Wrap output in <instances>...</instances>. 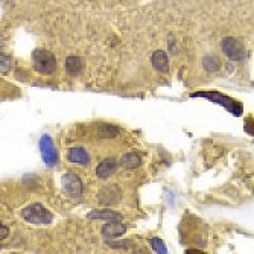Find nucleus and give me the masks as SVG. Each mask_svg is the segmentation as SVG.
<instances>
[{
	"label": "nucleus",
	"mask_w": 254,
	"mask_h": 254,
	"mask_svg": "<svg viewBox=\"0 0 254 254\" xmlns=\"http://www.w3.org/2000/svg\"><path fill=\"white\" fill-rule=\"evenodd\" d=\"M34 69L41 75H52L57 69V58L47 50H35L32 55Z\"/></svg>",
	"instance_id": "1"
},
{
	"label": "nucleus",
	"mask_w": 254,
	"mask_h": 254,
	"mask_svg": "<svg viewBox=\"0 0 254 254\" xmlns=\"http://www.w3.org/2000/svg\"><path fill=\"white\" fill-rule=\"evenodd\" d=\"M23 219L31 222V224H50L53 221V215L43 207L40 203H35L28 206L23 212H22Z\"/></svg>",
	"instance_id": "2"
},
{
	"label": "nucleus",
	"mask_w": 254,
	"mask_h": 254,
	"mask_svg": "<svg viewBox=\"0 0 254 254\" xmlns=\"http://www.w3.org/2000/svg\"><path fill=\"white\" fill-rule=\"evenodd\" d=\"M221 47H222V52L233 61H242L247 57V49L242 44V41H239L238 38H233V37L224 38L221 43Z\"/></svg>",
	"instance_id": "3"
},
{
	"label": "nucleus",
	"mask_w": 254,
	"mask_h": 254,
	"mask_svg": "<svg viewBox=\"0 0 254 254\" xmlns=\"http://www.w3.org/2000/svg\"><path fill=\"white\" fill-rule=\"evenodd\" d=\"M193 96H203V98H209L210 101H213V102H218V104H221V105H224L228 111H231L233 114H236V116H241L242 114V105L241 104H238V102H234V101H231L230 98H227V96H222L221 93H206V92H201V93H196V95H193Z\"/></svg>",
	"instance_id": "4"
},
{
	"label": "nucleus",
	"mask_w": 254,
	"mask_h": 254,
	"mask_svg": "<svg viewBox=\"0 0 254 254\" xmlns=\"http://www.w3.org/2000/svg\"><path fill=\"white\" fill-rule=\"evenodd\" d=\"M40 152H41V157L47 165H55L57 163L58 152H57L55 145H53V142L49 136H43L40 139Z\"/></svg>",
	"instance_id": "5"
},
{
	"label": "nucleus",
	"mask_w": 254,
	"mask_h": 254,
	"mask_svg": "<svg viewBox=\"0 0 254 254\" xmlns=\"http://www.w3.org/2000/svg\"><path fill=\"white\" fill-rule=\"evenodd\" d=\"M63 186H64V190L72 196H81L82 193V181L76 174L69 172L63 175Z\"/></svg>",
	"instance_id": "6"
},
{
	"label": "nucleus",
	"mask_w": 254,
	"mask_h": 254,
	"mask_svg": "<svg viewBox=\"0 0 254 254\" xmlns=\"http://www.w3.org/2000/svg\"><path fill=\"white\" fill-rule=\"evenodd\" d=\"M116 169H117V163L113 158H107L102 163H99V166L96 168V175L98 178L107 180L116 172Z\"/></svg>",
	"instance_id": "7"
},
{
	"label": "nucleus",
	"mask_w": 254,
	"mask_h": 254,
	"mask_svg": "<svg viewBox=\"0 0 254 254\" xmlns=\"http://www.w3.org/2000/svg\"><path fill=\"white\" fill-rule=\"evenodd\" d=\"M152 66H154L155 70L166 73L168 67H169V61H168V55H166V53L163 52V50H155L152 53Z\"/></svg>",
	"instance_id": "8"
},
{
	"label": "nucleus",
	"mask_w": 254,
	"mask_h": 254,
	"mask_svg": "<svg viewBox=\"0 0 254 254\" xmlns=\"http://www.w3.org/2000/svg\"><path fill=\"white\" fill-rule=\"evenodd\" d=\"M125 225L122 224H117L116 221H111V224H107L104 225L102 228V234H104V238L107 239H111V238H119V236H122L125 233Z\"/></svg>",
	"instance_id": "9"
},
{
	"label": "nucleus",
	"mask_w": 254,
	"mask_h": 254,
	"mask_svg": "<svg viewBox=\"0 0 254 254\" xmlns=\"http://www.w3.org/2000/svg\"><path fill=\"white\" fill-rule=\"evenodd\" d=\"M67 158L72 163H79V165H88L90 163V155L84 148H72L67 154Z\"/></svg>",
	"instance_id": "10"
},
{
	"label": "nucleus",
	"mask_w": 254,
	"mask_h": 254,
	"mask_svg": "<svg viewBox=\"0 0 254 254\" xmlns=\"http://www.w3.org/2000/svg\"><path fill=\"white\" fill-rule=\"evenodd\" d=\"M90 219H110V221H116L120 222L122 221V216L119 213L110 212V210H95V212H90L88 213Z\"/></svg>",
	"instance_id": "11"
},
{
	"label": "nucleus",
	"mask_w": 254,
	"mask_h": 254,
	"mask_svg": "<svg viewBox=\"0 0 254 254\" xmlns=\"http://www.w3.org/2000/svg\"><path fill=\"white\" fill-rule=\"evenodd\" d=\"M120 163H122V166L126 169H136L142 165V158L136 152H128L122 157Z\"/></svg>",
	"instance_id": "12"
},
{
	"label": "nucleus",
	"mask_w": 254,
	"mask_h": 254,
	"mask_svg": "<svg viewBox=\"0 0 254 254\" xmlns=\"http://www.w3.org/2000/svg\"><path fill=\"white\" fill-rule=\"evenodd\" d=\"M82 69V63H81V58L76 57V55H70L67 57L66 60V70H67V73L70 75H76L79 73Z\"/></svg>",
	"instance_id": "13"
},
{
	"label": "nucleus",
	"mask_w": 254,
	"mask_h": 254,
	"mask_svg": "<svg viewBox=\"0 0 254 254\" xmlns=\"http://www.w3.org/2000/svg\"><path fill=\"white\" fill-rule=\"evenodd\" d=\"M203 66H204L206 70L215 72V70L219 69V60H218L215 55H207V57L204 58V61H203Z\"/></svg>",
	"instance_id": "14"
},
{
	"label": "nucleus",
	"mask_w": 254,
	"mask_h": 254,
	"mask_svg": "<svg viewBox=\"0 0 254 254\" xmlns=\"http://www.w3.org/2000/svg\"><path fill=\"white\" fill-rule=\"evenodd\" d=\"M98 133L101 137H113L117 134V128L116 126H111V125H101Z\"/></svg>",
	"instance_id": "15"
},
{
	"label": "nucleus",
	"mask_w": 254,
	"mask_h": 254,
	"mask_svg": "<svg viewBox=\"0 0 254 254\" xmlns=\"http://www.w3.org/2000/svg\"><path fill=\"white\" fill-rule=\"evenodd\" d=\"M151 247H152V250H154L155 253H158V254H166V253H168L166 245L163 244L161 239H158V238H152V239H151Z\"/></svg>",
	"instance_id": "16"
},
{
	"label": "nucleus",
	"mask_w": 254,
	"mask_h": 254,
	"mask_svg": "<svg viewBox=\"0 0 254 254\" xmlns=\"http://www.w3.org/2000/svg\"><path fill=\"white\" fill-rule=\"evenodd\" d=\"M6 234H8V230L2 225V233H0V236H2V239H5V238H6Z\"/></svg>",
	"instance_id": "17"
}]
</instances>
